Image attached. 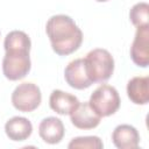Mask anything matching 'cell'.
<instances>
[{
  "label": "cell",
  "mask_w": 149,
  "mask_h": 149,
  "mask_svg": "<svg viewBox=\"0 0 149 149\" xmlns=\"http://www.w3.org/2000/svg\"><path fill=\"white\" fill-rule=\"evenodd\" d=\"M3 47L6 50L2 59V72L9 80L24 78L31 68L29 51L31 42L29 36L21 30H13L5 37Z\"/></svg>",
  "instance_id": "cell-1"
},
{
  "label": "cell",
  "mask_w": 149,
  "mask_h": 149,
  "mask_svg": "<svg viewBox=\"0 0 149 149\" xmlns=\"http://www.w3.org/2000/svg\"><path fill=\"white\" fill-rule=\"evenodd\" d=\"M52 50L59 56H68L80 47L83 33L74 21L64 14L51 16L45 26Z\"/></svg>",
  "instance_id": "cell-2"
},
{
  "label": "cell",
  "mask_w": 149,
  "mask_h": 149,
  "mask_svg": "<svg viewBox=\"0 0 149 149\" xmlns=\"http://www.w3.org/2000/svg\"><path fill=\"white\" fill-rule=\"evenodd\" d=\"M85 70L92 83H105L114 71V59L106 49H93L84 58Z\"/></svg>",
  "instance_id": "cell-3"
},
{
  "label": "cell",
  "mask_w": 149,
  "mask_h": 149,
  "mask_svg": "<svg viewBox=\"0 0 149 149\" xmlns=\"http://www.w3.org/2000/svg\"><path fill=\"white\" fill-rule=\"evenodd\" d=\"M88 104L100 118L109 116L119 109L120 95L115 87L102 84L91 94Z\"/></svg>",
  "instance_id": "cell-4"
},
{
  "label": "cell",
  "mask_w": 149,
  "mask_h": 149,
  "mask_svg": "<svg viewBox=\"0 0 149 149\" xmlns=\"http://www.w3.org/2000/svg\"><path fill=\"white\" fill-rule=\"evenodd\" d=\"M42 100L41 90L33 83H22L15 87L12 93V104L20 112H33Z\"/></svg>",
  "instance_id": "cell-5"
},
{
  "label": "cell",
  "mask_w": 149,
  "mask_h": 149,
  "mask_svg": "<svg viewBox=\"0 0 149 149\" xmlns=\"http://www.w3.org/2000/svg\"><path fill=\"white\" fill-rule=\"evenodd\" d=\"M132 61L141 68L149 64V24L137 27L134 41L130 47Z\"/></svg>",
  "instance_id": "cell-6"
},
{
  "label": "cell",
  "mask_w": 149,
  "mask_h": 149,
  "mask_svg": "<svg viewBox=\"0 0 149 149\" xmlns=\"http://www.w3.org/2000/svg\"><path fill=\"white\" fill-rule=\"evenodd\" d=\"M64 77L66 83L76 90H84L93 84L86 73L84 58H77L70 62L65 68Z\"/></svg>",
  "instance_id": "cell-7"
},
{
  "label": "cell",
  "mask_w": 149,
  "mask_h": 149,
  "mask_svg": "<svg viewBox=\"0 0 149 149\" xmlns=\"http://www.w3.org/2000/svg\"><path fill=\"white\" fill-rule=\"evenodd\" d=\"M71 122L79 129H93L100 123V116L91 108L88 101L80 102L70 114Z\"/></svg>",
  "instance_id": "cell-8"
},
{
  "label": "cell",
  "mask_w": 149,
  "mask_h": 149,
  "mask_svg": "<svg viewBox=\"0 0 149 149\" xmlns=\"http://www.w3.org/2000/svg\"><path fill=\"white\" fill-rule=\"evenodd\" d=\"M64 125L61 119L56 116H48L43 119L38 126V134L41 139L49 144H57L64 137Z\"/></svg>",
  "instance_id": "cell-9"
},
{
  "label": "cell",
  "mask_w": 149,
  "mask_h": 149,
  "mask_svg": "<svg viewBox=\"0 0 149 149\" xmlns=\"http://www.w3.org/2000/svg\"><path fill=\"white\" fill-rule=\"evenodd\" d=\"M112 141L119 149H135L140 143V134L130 125H119L113 130Z\"/></svg>",
  "instance_id": "cell-10"
},
{
  "label": "cell",
  "mask_w": 149,
  "mask_h": 149,
  "mask_svg": "<svg viewBox=\"0 0 149 149\" xmlns=\"http://www.w3.org/2000/svg\"><path fill=\"white\" fill-rule=\"evenodd\" d=\"M79 104L80 101L76 95L61 90H54L49 98L50 108L61 115L71 114Z\"/></svg>",
  "instance_id": "cell-11"
},
{
  "label": "cell",
  "mask_w": 149,
  "mask_h": 149,
  "mask_svg": "<svg viewBox=\"0 0 149 149\" xmlns=\"http://www.w3.org/2000/svg\"><path fill=\"white\" fill-rule=\"evenodd\" d=\"M6 135L12 141H24L33 133L31 122L23 116H13L5 125Z\"/></svg>",
  "instance_id": "cell-12"
},
{
  "label": "cell",
  "mask_w": 149,
  "mask_h": 149,
  "mask_svg": "<svg viewBox=\"0 0 149 149\" xmlns=\"http://www.w3.org/2000/svg\"><path fill=\"white\" fill-rule=\"evenodd\" d=\"M128 98L136 105H146L149 101V77H134L127 84Z\"/></svg>",
  "instance_id": "cell-13"
},
{
  "label": "cell",
  "mask_w": 149,
  "mask_h": 149,
  "mask_svg": "<svg viewBox=\"0 0 149 149\" xmlns=\"http://www.w3.org/2000/svg\"><path fill=\"white\" fill-rule=\"evenodd\" d=\"M129 19L136 28L142 26H148L149 5L147 2H139L134 5L129 12Z\"/></svg>",
  "instance_id": "cell-14"
},
{
  "label": "cell",
  "mask_w": 149,
  "mask_h": 149,
  "mask_svg": "<svg viewBox=\"0 0 149 149\" xmlns=\"http://www.w3.org/2000/svg\"><path fill=\"white\" fill-rule=\"evenodd\" d=\"M104 147L102 141L98 136H78L71 140L68 148H85V149H101Z\"/></svg>",
  "instance_id": "cell-15"
},
{
  "label": "cell",
  "mask_w": 149,
  "mask_h": 149,
  "mask_svg": "<svg viewBox=\"0 0 149 149\" xmlns=\"http://www.w3.org/2000/svg\"><path fill=\"white\" fill-rule=\"evenodd\" d=\"M95 1H98V2H106V1H108V0H95Z\"/></svg>",
  "instance_id": "cell-16"
}]
</instances>
